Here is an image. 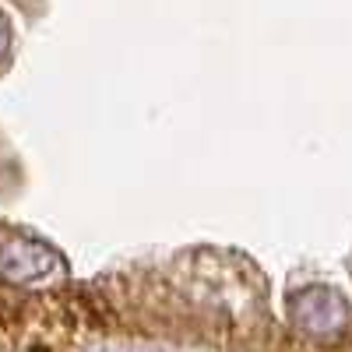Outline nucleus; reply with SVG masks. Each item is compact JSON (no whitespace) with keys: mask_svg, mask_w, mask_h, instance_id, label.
Returning <instances> with one entry per match:
<instances>
[{"mask_svg":"<svg viewBox=\"0 0 352 352\" xmlns=\"http://www.w3.org/2000/svg\"><path fill=\"white\" fill-rule=\"evenodd\" d=\"M32 310H36L32 300L18 296V292H11V289H0V338L14 335L25 320L32 317Z\"/></svg>","mask_w":352,"mask_h":352,"instance_id":"1","label":"nucleus"},{"mask_svg":"<svg viewBox=\"0 0 352 352\" xmlns=\"http://www.w3.org/2000/svg\"><path fill=\"white\" fill-rule=\"evenodd\" d=\"M4 56H8V28L0 21V67H4Z\"/></svg>","mask_w":352,"mask_h":352,"instance_id":"2","label":"nucleus"}]
</instances>
